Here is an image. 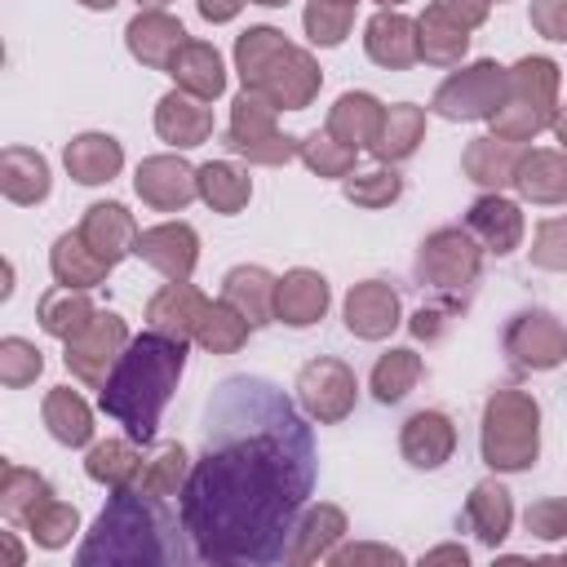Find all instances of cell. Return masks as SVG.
Returning <instances> with one entry per match:
<instances>
[{
  "label": "cell",
  "instance_id": "cell-1",
  "mask_svg": "<svg viewBox=\"0 0 567 567\" xmlns=\"http://www.w3.org/2000/svg\"><path fill=\"white\" fill-rule=\"evenodd\" d=\"M315 487V434L266 377H226L204 403V456L182 483L195 558L266 567L288 554Z\"/></svg>",
  "mask_w": 567,
  "mask_h": 567
},
{
  "label": "cell",
  "instance_id": "cell-2",
  "mask_svg": "<svg viewBox=\"0 0 567 567\" xmlns=\"http://www.w3.org/2000/svg\"><path fill=\"white\" fill-rule=\"evenodd\" d=\"M186 363V346L164 337V332H146L128 346V354L120 359L115 377L102 385V412H111L115 421H124L128 439L151 443L159 408L168 403L173 381L182 377Z\"/></svg>",
  "mask_w": 567,
  "mask_h": 567
},
{
  "label": "cell",
  "instance_id": "cell-3",
  "mask_svg": "<svg viewBox=\"0 0 567 567\" xmlns=\"http://www.w3.org/2000/svg\"><path fill=\"white\" fill-rule=\"evenodd\" d=\"M496 93H501V66L478 62V66H470L465 75L447 80L434 106H439L443 115H452V120H456V115H487V111L496 106Z\"/></svg>",
  "mask_w": 567,
  "mask_h": 567
},
{
  "label": "cell",
  "instance_id": "cell-4",
  "mask_svg": "<svg viewBox=\"0 0 567 567\" xmlns=\"http://www.w3.org/2000/svg\"><path fill=\"white\" fill-rule=\"evenodd\" d=\"M182 44H186V31L164 13H142L128 22V49L151 66H173L168 49H182Z\"/></svg>",
  "mask_w": 567,
  "mask_h": 567
},
{
  "label": "cell",
  "instance_id": "cell-5",
  "mask_svg": "<svg viewBox=\"0 0 567 567\" xmlns=\"http://www.w3.org/2000/svg\"><path fill=\"white\" fill-rule=\"evenodd\" d=\"M133 252L146 257V261H155L164 275L182 279L190 270V261H195V235L186 226H159V230L137 235V248Z\"/></svg>",
  "mask_w": 567,
  "mask_h": 567
},
{
  "label": "cell",
  "instance_id": "cell-6",
  "mask_svg": "<svg viewBox=\"0 0 567 567\" xmlns=\"http://www.w3.org/2000/svg\"><path fill=\"white\" fill-rule=\"evenodd\" d=\"M394 315H399V301H394V292L381 288V284H363V288H354L350 301H346V323H350V332H359V337H381L385 328H394Z\"/></svg>",
  "mask_w": 567,
  "mask_h": 567
},
{
  "label": "cell",
  "instance_id": "cell-7",
  "mask_svg": "<svg viewBox=\"0 0 567 567\" xmlns=\"http://www.w3.org/2000/svg\"><path fill=\"white\" fill-rule=\"evenodd\" d=\"M368 53H372V62H381V66H408V62L416 58L412 22L399 18V13H377L372 27H368Z\"/></svg>",
  "mask_w": 567,
  "mask_h": 567
},
{
  "label": "cell",
  "instance_id": "cell-8",
  "mask_svg": "<svg viewBox=\"0 0 567 567\" xmlns=\"http://www.w3.org/2000/svg\"><path fill=\"white\" fill-rule=\"evenodd\" d=\"M452 447V425L443 412H416L403 430V452L412 456V465H439Z\"/></svg>",
  "mask_w": 567,
  "mask_h": 567
},
{
  "label": "cell",
  "instance_id": "cell-9",
  "mask_svg": "<svg viewBox=\"0 0 567 567\" xmlns=\"http://www.w3.org/2000/svg\"><path fill=\"white\" fill-rule=\"evenodd\" d=\"M66 168L80 177V182H106L115 168H120V146L115 137H102V133H84L66 146Z\"/></svg>",
  "mask_w": 567,
  "mask_h": 567
},
{
  "label": "cell",
  "instance_id": "cell-10",
  "mask_svg": "<svg viewBox=\"0 0 567 567\" xmlns=\"http://www.w3.org/2000/svg\"><path fill=\"white\" fill-rule=\"evenodd\" d=\"M226 306H235V315L248 319L252 328L266 323V315H270V279H266V270H257V266L230 270L226 275Z\"/></svg>",
  "mask_w": 567,
  "mask_h": 567
},
{
  "label": "cell",
  "instance_id": "cell-11",
  "mask_svg": "<svg viewBox=\"0 0 567 567\" xmlns=\"http://www.w3.org/2000/svg\"><path fill=\"white\" fill-rule=\"evenodd\" d=\"M275 297H279V315H284L288 323H310V319H319L323 306H328V288H323V279L310 275V270H292V275L279 284Z\"/></svg>",
  "mask_w": 567,
  "mask_h": 567
},
{
  "label": "cell",
  "instance_id": "cell-12",
  "mask_svg": "<svg viewBox=\"0 0 567 567\" xmlns=\"http://www.w3.org/2000/svg\"><path fill=\"white\" fill-rule=\"evenodd\" d=\"M137 190H142L151 204L173 208V204L190 199V173H186V164H177V159H151V164L137 168Z\"/></svg>",
  "mask_w": 567,
  "mask_h": 567
},
{
  "label": "cell",
  "instance_id": "cell-13",
  "mask_svg": "<svg viewBox=\"0 0 567 567\" xmlns=\"http://www.w3.org/2000/svg\"><path fill=\"white\" fill-rule=\"evenodd\" d=\"M124 337V323L115 319V315H102L97 319V328L80 341V346H71V354H66V363L84 377V381H97L102 377V363L111 359V346Z\"/></svg>",
  "mask_w": 567,
  "mask_h": 567
},
{
  "label": "cell",
  "instance_id": "cell-14",
  "mask_svg": "<svg viewBox=\"0 0 567 567\" xmlns=\"http://www.w3.org/2000/svg\"><path fill=\"white\" fill-rule=\"evenodd\" d=\"M133 226H128V217H124V208L120 204H97V208H89V221H84V239L93 244V252L102 257V261H115L124 248V235H128Z\"/></svg>",
  "mask_w": 567,
  "mask_h": 567
},
{
  "label": "cell",
  "instance_id": "cell-15",
  "mask_svg": "<svg viewBox=\"0 0 567 567\" xmlns=\"http://www.w3.org/2000/svg\"><path fill=\"white\" fill-rule=\"evenodd\" d=\"M470 226L487 235L492 252H509L514 239H518V208L505 204V199H478L474 213H470Z\"/></svg>",
  "mask_w": 567,
  "mask_h": 567
},
{
  "label": "cell",
  "instance_id": "cell-16",
  "mask_svg": "<svg viewBox=\"0 0 567 567\" xmlns=\"http://www.w3.org/2000/svg\"><path fill=\"white\" fill-rule=\"evenodd\" d=\"M173 75H182V84L195 89L199 97H213V93H221V84H226L221 62H217V53H213L208 44H186L182 62H173Z\"/></svg>",
  "mask_w": 567,
  "mask_h": 567
},
{
  "label": "cell",
  "instance_id": "cell-17",
  "mask_svg": "<svg viewBox=\"0 0 567 567\" xmlns=\"http://www.w3.org/2000/svg\"><path fill=\"white\" fill-rule=\"evenodd\" d=\"M186 102L177 97V93H168L164 102H159V133L168 137V142H177V146H195L204 133H208V115L204 111H182Z\"/></svg>",
  "mask_w": 567,
  "mask_h": 567
},
{
  "label": "cell",
  "instance_id": "cell-18",
  "mask_svg": "<svg viewBox=\"0 0 567 567\" xmlns=\"http://www.w3.org/2000/svg\"><path fill=\"white\" fill-rule=\"evenodd\" d=\"M62 301H66V310H58V292H49L44 301H40V323L53 332V337H71V332H84V323H89V301L84 297H71V288H62Z\"/></svg>",
  "mask_w": 567,
  "mask_h": 567
},
{
  "label": "cell",
  "instance_id": "cell-19",
  "mask_svg": "<svg viewBox=\"0 0 567 567\" xmlns=\"http://www.w3.org/2000/svg\"><path fill=\"white\" fill-rule=\"evenodd\" d=\"M199 190H204L208 204L235 213V208L244 204V195H248V182H244L235 168H226V164H208V168L199 173Z\"/></svg>",
  "mask_w": 567,
  "mask_h": 567
},
{
  "label": "cell",
  "instance_id": "cell-20",
  "mask_svg": "<svg viewBox=\"0 0 567 567\" xmlns=\"http://www.w3.org/2000/svg\"><path fill=\"white\" fill-rule=\"evenodd\" d=\"M53 270H58V279L71 288V284H93V279H102L106 261H102V257L84 261V257H80V239H75V235H62L58 248H53Z\"/></svg>",
  "mask_w": 567,
  "mask_h": 567
},
{
  "label": "cell",
  "instance_id": "cell-21",
  "mask_svg": "<svg viewBox=\"0 0 567 567\" xmlns=\"http://www.w3.org/2000/svg\"><path fill=\"white\" fill-rule=\"evenodd\" d=\"M412 377H416V359H412V350H394L390 359H381V363H377V377H372L377 399H381V403L403 399Z\"/></svg>",
  "mask_w": 567,
  "mask_h": 567
},
{
  "label": "cell",
  "instance_id": "cell-22",
  "mask_svg": "<svg viewBox=\"0 0 567 567\" xmlns=\"http://www.w3.org/2000/svg\"><path fill=\"white\" fill-rule=\"evenodd\" d=\"M49 425L62 443H84L89 439V412L80 408V399H71L66 390L49 399Z\"/></svg>",
  "mask_w": 567,
  "mask_h": 567
},
{
  "label": "cell",
  "instance_id": "cell-23",
  "mask_svg": "<svg viewBox=\"0 0 567 567\" xmlns=\"http://www.w3.org/2000/svg\"><path fill=\"white\" fill-rule=\"evenodd\" d=\"M133 470V461H128V447L124 443H102V447H93V456H89V474L93 478H120V474H128Z\"/></svg>",
  "mask_w": 567,
  "mask_h": 567
},
{
  "label": "cell",
  "instance_id": "cell-24",
  "mask_svg": "<svg viewBox=\"0 0 567 567\" xmlns=\"http://www.w3.org/2000/svg\"><path fill=\"white\" fill-rule=\"evenodd\" d=\"M536 27L549 40H567V0H540L536 4Z\"/></svg>",
  "mask_w": 567,
  "mask_h": 567
},
{
  "label": "cell",
  "instance_id": "cell-25",
  "mask_svg": "<svg viewBox=\"0 0 567 567\" xmlns=\"http://www.w3.org/2000/svg\"><path fill=\"white\" fill-rule=\"evenodd\" d=\"M4 354L13 359V363H22V368H9L4 377L18 385V381H27V377H35L40 372V350H31L27 341H4Z\"/></svg>",
  "mask_w": 567,
  "mask_h": 567
},
{
  "label": "cell",
  "instance_id": "cell-26",
  "mask_svg": "<svg viewBox=\"0 0 567 567\" xmlns=\"http://www.w3.org/2000/svg\"><path fill=\"white\" fill-rule=\"evenodd\" d=\"M235 9H239V0H199V13H204V18H213V22L230 18Z\"/></svg>",
  "mask_w": 567,
  "mask_h": 567
},
{
  "label": "cell",
  "instance_id": "cell-27",
  "mask_svg": "<svg viewBox=\"0 0 567 567\" xmlns=\"http://www.w3.org/2000/svg\"><path fill=\"white\" fill-rule=\"evenodd\" d=\"M80 4H89V9H111L115 0H80Z\"/></svg>",
  "mask_w": 567,
  "mask_h": 567
},
{
  "label": "cell",
  "instance_id": "cell-28",
  "mask_svg": "<svg viewBox=\"0 0 567 567\" xmlns=\"http://www.w3.org/2000/svg\"><path fill=\"white\" fill-rule=\"evenodd\" d=\"M558 137H563V142H567V115H563V120H558Z\"/></svg>",
  "mask_w": 567,
  "mask_h": 567
},
{
  "label": "cell",
  "instance_id": "cell-29",
  "mask_svg": "<svg viewBox=\"0 0 567 567\" xmlns=\"http://www.w3.org/2000/svg\"><path fill=\"white\" fill-rule=\"evenodd\" d=\"M261 4H284V0H261Z\"/></svg>",
  "mask_w": 567,
  "mask_h": 567
},
{
  "label": "cell",
  "instance_id": "cell-30",
  "mask_svg": "<svg viewBox=\"0 0 567 567\" xmlns=\"http://www.w3.org/2000/svg\"><path fill=\"white\" fill-rule=\"evenodd\" d=\"M146 4H159V0H146Z\"/></svg>",
  "mask_w": 567,
  "mask_h": 567
}]
</instances>
